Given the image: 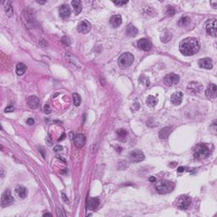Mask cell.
Instances as JSON below:
<instances>
[{"label": "cell", "instance_id": "cell-1", "mask_svg": "<svg viewBox=\"0 0 217 217\" xmlns=\"http://www.w3.org/2000/svg\"><path fill=\"white\" fill-rule=\"evenodd\" d=\"M199 42L195 37H187L181 41L179 44L180 52L185 56H192L199 49Z\"/></svg>", "mask_w": 217, "mask_h": 217}, {"label": "cell", "instance_id": "cell-2", "mask_svg": "<svg viewBox=\"0 0 217 217\" xmlns=\"http://www.w3.org/2000/svg\"><path fill=\"white\" fill-rule=\"evenodd\" d=\"M212 153V149L209 145L204 144H197L193 148V157L195 160H204L210 156Z\"/></svg>", "mask_w": 217, "mask_h": 217}, {"label": "cell", "instance_id": "cell-3", "mask_svg": "<svg viewBox=\"0 0 217 217\" xmlns=\"http://www.w3.org/2000/svg\"><path fill=\"white\" fill-rule=\"evenodd\" d=\"M155 189L160 194H166L171 193L174 189V184L167 180H161L156 184Z\"/></svg>", "mask_w": 217, "mask_h": 217}, {"label": "cell", "instance_id": "cell-4", "mask_svg": "<svg viewBox=\"0 0 217 217\" xmlns=\"http://www.w3.org/2000/svg\"><path fill=\"white\" fill-rule=\"evenodd\" d=\"M174 203H175L176 208H178V209L182 210H187L191 205L192 199H191L190 197L187 196V195H181L175 200Z\"/></svg>", "mask_w": 217, "mask_h": 217}, {"label": "cell", "instance_id": "cell-5", "mask_svg": "<svg viewBox=\"0 0 217 217\" xmlns=\"http://www.w3.org/2000/svg\"><path fill=\"white\" fill-rule=\"evenodd\" d=\"M134 61V56L131 53H124L119 57L118 64L121 68H127L132 65Z\"/></svg>", "mask_w": 217, "mask_h": 217}, {"label": "cell", "instance_id": "cell-6", "mask_svg": "<svg viewBox=\"0 0 217 217\" xmlns=\"http://www.w3.org/2000/svg\"><path fill=\"white\" fill-rule=\"evenodd\" d=\"M129 159L133 163H138V162L144 160L145 159V156L142 151L139 149H135L129 154Z\"/></svg>", "mask_w": 217, "mask_h": 217}, {"label": "cell", "instance_id": "cell-7", "mask_svg": "<svg viewBox=\"0 0 217 217\" xmlns=\"http://www.w3.org/2000/svg\"><path fill=\"white\" fill-rule=\"evenodd\" d=\"M179 81H180V77L178 75L175 73H171L165 76L164 78V83L168 87H172V86L177 84Z\"/></svg>", "mask_w": 217, "mask_h": 217}, {"label": "cell", "instance_id": "cell-8", "mask_svg": "<svg viewBox=\"0 0 217 217\" xmlns=\"http://www.w3.org/2000/svg\"><path fill=\"white\" fill-rule=\"evenodd\" d=\"M14 202V197L12 196L10 191L7 189L5 190L3 194H2V198H1V203L3 206H8V205H10Z\"/></svg>", "mask_w": 217, "mask_h": 217}, {"label": "cell", "instance_id": "cell-9", "mask_svg": "<svg viewBox=\"0 0 217 217\" xmlns=\"http://www.w3.org/2000/svg\"><path fill=\"white\" fill-rule=\"evenodd\" d=\"M205 30L208 32V34L216 37V20H209L205 23Z\"/></svg>", "mask_w": 217, "mask_h": 217}, {"label": "cell", "instance_id": "cell-10", "mask_svg": "<svg viewBox=\"0 0 217 217\" xmlns=\"http://www.w3.org/2000/svg\"><path fill=\"white\" fill-rule=\"evenodd\" d=\"M187 91H189L190 93H192L193 94H197V93H199L200 92L203 90V85L199 83V82H197V81H192L187 85Z\"/></svg>", "mask_w": 217, "mask_h": 217}, {"label": "cell", "instance_id": "cell-11", "mask_svg": "<svg viewBox=\"0 0 217 217\" xmlns=\"http://www.w3.org/2000/svg\"><path fill=\"white\" fill-rule=\"evenodd\" d=\"M92 25L90 22H88V21H81L80 23L77 26V31L80 33H83L86 34L91 31Z\"/></svg>", "mask_w": 217, "mask_h": 217}, {"label": "cell", "instance_id": "cell-12", "mask_svg": "<svg viewBox=\"0 0 217 217\" xmlns=\"http://www.w3.org/2000/svg\"><path fill=\"white\" fill-rule=\"evenodd\" d=\"M216 92H217V87L216 85L211 83L210 85H209V87L205 91V96L207 98L209 99H214V98H216Z\"/></svg>", "mask_w": 217, "mask_h": 217}, {"label": "cell", "instance_id": "cell-13", "mask_svg": "<svg viewBox=\"0 0 217 217\" xmlns=\"http://www.w3.org/2000/svg\"><path fill=\"white\" fill-rule=\"evenodd\" d=\"M137 47L138 49L144 51H149L152 49V43L150 41H148L146 38H142L138 40L137 42Z\"/></svg>", "mask_w": 217, "mask_h": 217}, {"label": "cell", "instance_id": "cell-14", "mask_svg": "<svg viewBox=\"0 0 217 217\" xmlns=\"http://www.w3.org/2000/svg\"><path fill=\"white\" fill-rule=\"evenodd\" d=\"M74 144L77 148H82L86 144V137L83 134H77L74 137Z\"/></svg>", "mask_w": 217, "mask_h": 217}, {"label": "cell", "instance_id": "cell-15", "mask_svg": "<svg viewBox=\"0 0 217 217\" xmlns=\"http://www.w3.org/2000/svg\"><path fill=\"white\" fill-rule=\"evenodd\" d=\"M182 98H183V94H182V92H176V93L172 95L171 102H172V105H181V103L182 101Z\"/></svg>", "mask_w": 217, "mask_h": 217}, {"label": "cell", "instance_id": "cell-16", "mask_svg": "<svg viewBox=\"0 0 217 217\" xmlns=\"http://www.w3.org/2000/svg\"><path fill=\"white\" fill-rule=\"evenodd\" d=\"M199 65L201 68L203 69H207V70H210L213 68V64H212V60L209 59V58H205V59H202L199 61Z\"/></svg>", "mask_w": 217, "mask_h": 217}, {"label": "cell", "instance_id": "cell-17", "mask_svg": "<svg viewBox=\"0 0 217 217\" xmlns=\"http://www.w3.org/2000/svg\"><path fill=\"white\" fill-rule=\"evenodd\" d=\"M71 14V10L69 7V5L67 4H63L62 6H60V16L64 19H66Z\"/></svg>", "mask_w": 217, "mask_h": 217}, {"label": "cell", "instance_id": "cell-18", "mask_svg": "<svg viewBox=\"0 0 217 217\" xmlns=\"http://www.w3.org/2000/svg\"><path fill=\"white\" fill-rule=\"evenodd\" d=\"M27 104L32 108H38L40 105V100L36 96H30L27 98Z\"/></svg>", "mask_w": 217, "mask_h": 217}, {"label": "cell", "instance_id": "cell-19", "mask_svg": "<svg viewBox=\"0 0 217 217\" xmlns=\"http://www.w3.org/2000/svg\"><path fill=\"white\" fill-rule=\"evenodd\" d=\"M15 193L20 199H25L27 196V190L23 185H18L15 187Z\"/></svg>", "mask_w": 217, "mask_h": 217}, {"label": "cell", "instance_id": "cell-20", "mask_svg": "<svg viewBox=\"0 0 217 217\" xmlns=\"http://www.w3.org/2000/svg\"><path fill=\"white\" fill-rule=\"evenodd\" d=\"M172 132V127L170 126H166L164 127L163 129H161L159 132V137L160 139H166L167 137L170 136V134Z\"/></svg>", "mask_w": 217, "mask_h": 217}, {"label": "cell", "instance_id": "cell-21", "mask_svg": "<svg viewBox=\"0 0 217 217\" xmlns=\"http://www.w3.org/2000/svg\"><path fill=\"white\" fill-rule=\"evenodd\" d=\"M122 23V18L120 14H116L113 15L112 17L110 18V24L112 25L114 27H118Z\"/></svg>", "mask_w": 217, "mask_h": 217}, {"label": "cell", "instance_id": "cell-22", "mask_svg": "<svg viewBox=\"0 0 217 217\" xmlns=\"http://www.w3.org/2000/svg\"><path fill=\"white\" fill-rule=\"evenodd\" d=\"M126 33L128 37H136V36L137 35L138 30H137V27H135L132 25H129V26H127V27H126Z\"/></svg>", "mask_w": 217, "mask_h": 217}, {"label": "cell", "instance_id": "cell-23", "mask_svg": "<svg viewBox=\"0 0 217 217\" xmlns=\"http://www.w3.org/2000/svg\"><path fill=\"white\" fill-rule=\"evenodd\" d=\"M98 205H99V200H98V199H97V198L90 199L88 200V210H97Z\"/></svg>", "mask_w": 217, "mask_h": 217}, {"label": "cell", "instance_id": "cell-24", "mask_svg": "<svg viewBox=\"0 0 217 217\" xmlns=\"http://www.w3.org/2000/svg\"><path fill=\"white\" fill-rule=\"evenodd\" d=\"M71 5L73 7L74 13L76 14H79L82 10V6H81V3L79 0H74L71 2Z\"/></svg>", "mask_w": 217, "mask_h": 217}, {"label": "cell", "instance_id": "cell-25", "mask_svg": "<svg viewBox=\"0 0 217 217\" xmlns=\"http://www.w3.org/2000/svg\"><path fill=\"white\" fill-rule=\"evenodd\" d=\"M172 38V32H170L169 31H164L162 32V34L160 36V40L162 42H170Z\"/></svg>", "mask_w": 217, "mask_h": 217}, {"label": "cell", "instance_id": "cell-26", "mask_svg": "<svg viewBox=\"0 0 217 217\" xmlns=\"http://www.w3.org/2000/svg\"><path fill=\"white\" fill-rule=\"evenodd\" d=\"M158 102H159V98H158V97H154V96H152V95H149V96L147 98V100H146V103H147L148 106L152 107V108H154V106H156V105L158 104Z\"/></svg>", "mask_w": 217, "mask_h": 217}, {"label": "cell", "instance_id": "cell-27", "mask_svg": "<svg viewBox=\"0 0 217 217\" xmlns=\"http://www.w3.org/2000/svg\"><path fill=\"white\" fill-rule=\"evenodd\" d=\"M26 71V66L23 63H19L16 65V74L19 76L23 75Z\"/></svg>", "mask_w": 217, "mask_h": 217}, {"label": "cell", "instance_id": "cell-28", "mask_svg": "<svg viewBox=\"0 0 217 217\" xmlns=\"http://www.w3.org/2000/svg\"><path fill=\"white\" fill-rule=\"evenodd\" d=\"M5 4H6V5L4 6V10L6 12V14H7L10 17H11V16L13 15V14H14V12H13V8L11 6L10 2L7 1V2H5Z\"/></svg>", "mask_w": 217, "mask_h": 217}, {"label": "cell", "instance_id": "cell-29", "mask_svg": "<svg viewBox=\"0 0 217 217\" xmlns=\"http://www.w3.org/2000/svg\"><path fill=\"white\" fill-rule=\"evenodd\" d=\"M190 18L187 17V16H184V17H182L180 20L178 21V26H186L190 23Z\"/></svg>", "mask_w": 217, "mask_h": 217}, {"label": "cell", "instance_id": "cell-30", "mask_svg": "<svg viewBox=\"0 0 217 217\" xmlns=\"http://www.w3.org/2000/svg\"><path fill=\"white\" fill-rule=\"evenodd\" d=\"M139 82H140V84L144 85L145 87H148V86L150 85V81H149V79H148L147 77L144 76V75L139 77Z\"/></svg>", "mask_w": 217, "mask_h": 217}, {"label": "cell", "instance_id": "cell-31", "mask_svg": "<svg viewBox=\"0 0 217 217\" xmlns=\"http://www.w3.org/2000/svg\"><path fill=\"white\" fill-rule=\"evenodd\" d=\"M73 98V104L75 106H79L81 105V97L78 93H73L72 94Z\"/></svg>", "mask_w": 217, "mask_h": 217}, {"label": "cell", "instance_id": "cell-32", "mask_svg": "<svg viewBox=\"0 0 217 217\" xmlns=\"http://www.w3.org/2000/svg\"><path fill=\"white\" fill-rule=\"evenodd\" d=\"M117 135L120 140H123L124 138H126V135H127V132L125 129H119L117 131Z\"/></svg>", "mask_w": 217, "mask_h": 217}, {"label": "cell", "instance_id": "cell-33", "mask_svg": "<svg viewBox=\"0 0 217 217\" xmlns=\"http://www.w3.org/2000/svg\"><path fill=\"white\" fill-rule=\"evenodd\" d=\"M175 13H176V10L174 8L172 7V6H168V7H167V10H166V12H165L166 15H168V16H172V15H174Z\"/></svg>", "mask_w": 217, "mask_h": 217}, {"label": "cell", "instance_id": "cell-34", "mask_svg": "<svg viewBox=\"0 0 217 217\" xmlns=\"http://www.w3.org/2000/svg\"><path fill=\"white\" fill-rule=\"evenodd\" d=\"M61 42H63L64 44H65L66 46L70 45V40L67 36H65V37H63L61 38Z\"/></svg>", "mask_w": 217, "mask_h": 217}, {"label": "cell", "instance_id": "cell-35", "mask_svg": "<svg viewBox=\"0 0 217 217\" xmlns=\"http://www.w3.org/2000/svg\"><path fill=\"white\" fill-rule=\"evenodd\" d=\"M14 110V106H13V105H9V106H7V107L5 108V109H4V112L10 113V112H13Z\"/></svg>", "mask_w": 217, "mask_h": 217}, {"label": "cell", "instance_id": "cell-36", "mask_svg": "<svg viewBox=\"0 0 217 217\" xmlns=\"http://www.w3.org/2000/svg\"><path fill=\"white\" fill-rule=\"evenodd\" d=\"M113 3L116 4V5H117V6H123V5L127 4L128 1H124V2L123 1H114Z\"/></svg>", "mask_w": 217, "mask_h": 217}, {"label": "cell", "instance_id": "cell-37", "mask_svg": "<svg viewBox=\"0 0 217 217\" xmlns=\"http://www.w3.org/2000/svg\"><path fill=\"white\" fill-rule=\"evenodd\" d=\"M38 150H39V152L41 153V154H42V158L43 159H45L46 158V151H45V149H44V148L43 147H38Z\"/></svg>", "mask_w": 217, "mask_h": 217}, {"label": "cell", "instance_id": "cell-38", "mask_svg": "<svg viewBox=\"0 0 217 217\" xmlns=\"http://www.w3.org/2000/svg\"><path fill=\"white\" fill-rule=\"evenodd\" d=\"M44 112H45V114H49L51 112V109H50L49 105H45V106H44Z\"/></svg>", "mask_w": 217, "mask_h": 217}, {"label": "cell", "instance_id": "cell-39", "mask_svg": "<svg viewBox=\"0 0 217 217\" xmlns=\"http://www.w3.org/2000/svg\"><path fill=\"white\" fill-rule=\"evenodd\" d=\"M26 123L28 125H30V126H32V125H34L35 120H34V119H32V118H29V119L26 120Z\"/></svg>", "mask_w": 217, "mask_h": 217}, {"label": "cell", "instance_id": "cell-40", "mask_svg": "<svg viewBox=\"0 0 217 217\" xmlns=\"http://www.w3.org/2000/svg\"><path fill=\"white\" fill-rule=\"evenodd\" d=\"M61 150H63V147L60 146V145H57V146L53 148V151H55V152H59V151Z\"/></svg>", "mask_w": 217, "mask_h": 217}, {"label": "cell", "instance_id": "cell-41", "mask_svg": "<svg viewBox=\"0 0 217 217\" xmlns=\"http://www.w3.org/2000/svg\"><path fill=\"white\" fill-rule=\"evenodd\" d=\"M62 199H63L65 202H69V200L66 198V195L65 194V193H62Z\"/></svg>", "mask_w": 217, "mask_h": 217}, {"label": "cell", "instance_id": "cell-42", "mask_svg": "<svg viewBox=\"0 0 217 217\" xmlns=\"http://www.w3.org/2000/svg\"><path fill=\"white\" fill-rule=\"evenodd\" d=\"M184 171H185V168L182 167V166H180V167H178V169H177V172H183Z\"/></svg>", "mask_w": 217, "mask_h": 217}, {"label": "cell", "instance_id": "cell-43", "mask_svg": "<svg viewBox=\"0 0 217 217\" xmlns=\"http://www.w3.org/2000/svg\"><path fill=\"white\" fill-rule=\"evenodd\" d=\"M149 182H156V178H155L154 176H150V177H149Z\"/></svg>", "mask_w": 217, "mask_h": 217}, {"label": "cell", "instance_id": "cell-44", "mask_svg": "<svg viewBox=\"0 0 217 217\" xmlns=\"http://www.w3.org/2000/svg\"><path fill=\"white\" fill-rule=\"evenodd\" d=\"M210 4H212V5H213V7L215 9L217 6V2L216 1H215V2H210Z\"/></svg>", "mask_w": 217, "mask_h": 217}, {"label": "cell", "instance_id": "cell-45", "mask_svg": "<svg viewBox=\"0 0 217 217\" xmlns=\"http://www.w3.org/2000/svg\"><path fill=\"white\" fill-rule=\"evenodd\" d=\"M65 137V133H63V134H62V136H61V137H60V138H59V141L63 140Z\"/></svg>", "mask_w": 217, "mask_h": 217}, {"label": "cell", "instance_id": "cell-46", "mask_svg": "<svg viewBox=\"0 0 217 217\" xmlns=\"http://www.w3.org/2000/svg\"><path fill=\"white\" fill-rule=\"evenodd\" d=\"M52 216V214H50V213H45V214H43V216Z\"/></svg>", "mask_w": 217, "mask_h": 217}, {"label": "cell", "instance_id": "cell-47", "mask_svg": "<svg viewBox=\"0 0 217 217\" xmlns=\"http://www.w3.org/2000/svg\"><path fill=\"white\" fill-rule=\"evenodd\" d=\"M37 3H38V4H46V1H45V2H41V1H37Z\"/></svg>", "mask_w": 217, "mask_h": 217}]
</instances>
